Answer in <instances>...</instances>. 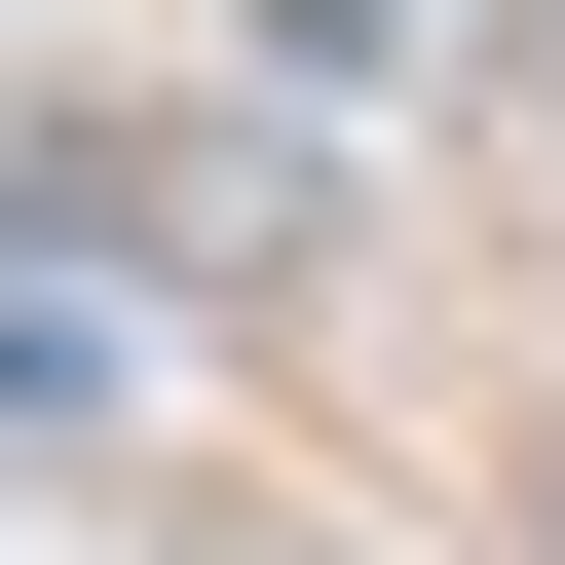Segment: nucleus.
Wrapping results in <instances>:
<instances>
[{
  "instance_id": "nucleus-3",
  "label": "nucleus",
  "mask_w": 565,
  "mask_h": 565,
  "mask_svg": "<svg viewBox=\"0 0 565 565\" xmlns=\"http://www.w3.org/2000/svg\"><path fill=\"white\" fill-rule=\"evenodd\" d=\"M452 76H490V114H565V0H452Z\"/></svg>"
},
{
  "instance_id": "nucleus-1",
  "label": "nucleus",
  "mask_w": 565,
  "mask_h": 565,
  "mask_svg": "<svg viewBox=\"0 0 565 565\" xmlns=\"http://www.w3.org/2000/svg\"><path fill=\"white\" fill-rule=\"evenodd\" d=\"M151 226H189V264H264V302H302V264H340L377 189H340L302 114H151Z\"/></svg>"
},
{
  "instance_id": "nucleus-2",
  "label": "nucleus",
  "mask_w": 565,
  "mask_h": 565,
  "mask_svg": "<svg viewBox=\"0 0 565 565\" xmlns=\"http://www.w3.org/2000/svg\"><path fill=\"white\" fill-rule=\"evenodd\" d=\"M0 415H39V452H114V415H151V302H76V264H0Z\"/></svg>"
},
{
  "instance_id": "nucleus-4",
  "label": "nucleus",
  "mask_w": 565,
  "mask_h": 565,
  "mask_svg": "<svg viewBox=\"0 0 565 565\" xmlns=\"http://www.w3.org/2000/svg\"><path fill=\"white\" fill-rule=\"evenodd\" d=\"M527 490H565V452H527Z\"/></svg>"
}]
</instances>
